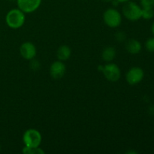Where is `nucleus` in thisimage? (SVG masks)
<instances>
[{"mask_svg":"<svg viewBox=\"0 0 154 154\" xmlns=\"http://www.w3.org/2000/svg\"><path fill=\"white\" fill-rule=\"evenodd\" d=\"M144 75V71L141 68L133 67L128 71L126 75V79L128 84L130 85H135L142 81Z\"/></svg>","mask_w":154,"mask_h":154,"instance_id":"nucleus-7","label":"nucleus"},{"mask_svg":"<svg viewBox=\"0 0 154 154\" xmlns=\"http://www.w3.org/2000/svg\"><path fill=\"white\" fill-rule=\"evenodd\" d=\"M142 8H153L154 0H141Z\"/></svg>","mask_w":154,"mask_h":154,"instance_id":"nucleus-14","label":"nucleus"},{"mask_svg":"<svg viewBox=\"0 0 154 154\" xmlns=\"http://www.w3.org/2000/svg\"><path fill=\"white\" fill-rule=\"evenodd\" d=\"M25 13L19 8L11 9L8 12L5 17L7 25L10 28L16 29L20 28L25 23Z\"/></svg>","mask_w":154,"mask_h":154,"instance_id":"nucleus-1","label":"nucleus"},{"mask_svg":"<svg viewBox=\"0 0 154 154\" xmlns=\"http://www.w3.org/2000/svg\"><path fill=\"white\" fill-rule=\"evenodd\" d=\"M72 54L70 48L67 45H62L58 48L57 52V57L60 61H66L69 60Z\"/></svg>","mask_w":154,"mask_h":154,"instance_id":"nucleus-11","label":"nucleus"},{"mask_svg":"<svg viewBox=\"0 0 154 154\" xmlns=\"http://www.w3.org/2000/svg\"><path fill=\"white\" fill-rule=\"evenodd\" d=\"M9 1H11V2H14V1H17V0H9Z\"/></svg>","mask_w":154,"mask_h":154,"instance_id":"nucleus-20","label":"nucleus"},{"mask_svg":"<svg viewBox=\"0 0 154 154\" xmlns=\"http://www.w3.org/2000/svg\"><path fill=\"white\" fill-rule=\"evenodd\" d=\"M66 67L63 61H56L52 63L50 68V74L51 76L54 79H60L64 76L66 73Z\"/></svg>","mask_w":154,"mask_h":154,"instance_id":"nucleus-9","label":"nucleus"},{"mask_svg":"<svg viewBox=\"0 0 154 154\" xmlns=\"http://www.w3.org/2000/svg\"><path fill=\"white\" fill-rule=\"evenodd\" d=\"M126 49L129 54H137L141 51V44L136 39H129L126 43Z\"/></svg>","mask_w":154,"mask_h":154,"instance_id":"nucleus-10","label":"nucleus"},{"mask_svg":"<svg viewBox=\"0 0 154 154\" xmlns=\"http://www.w3.org/2000/svg\"><path fill=\"white\" fill-rule=\"evenodd\" d=\"M103 1H105V2H111L112 0H103Z\"/></svg>","mask_w":154,"mask_h":154,"instance_id":"nucleus-19","label":"nucleus"},{"mask_svg":"<svg viewBox=\"0 0 154 154\" xmlns=\"http://www.w3.org/2000/svg\"><path fill=\"white\" fill-rule=\"evenodd\" d=\"M20 53L23 58L27 60H32L35 57L37 51L35 45L31 42H25L22 44L20 48Z\"/></svg>","mask_w":154,"mask_h":154,"instance_id":"nucleus-8","label":"nucleus"},{"mask_svg":"<svg viewBox=\"0 0 154 154\" xmlns=\"http://www.w3.org/2000/svg\"><path fill=\"white\" fill-rule=\"evenodd\" d=\"M154 16V11L153 8H142V16L145 20L152 19Z\"/></svg>","mask_w":154,"mask_h":154,"instance_id":"nucleus-13","label":"nucleus"},{"mask_svg":"<svg viewBox=\"0 0 154 154\" xmlns=\"http://www.w3.org/2000/svg\"><path fill=\"white\" fill-rule=\"evenodd\" d=\"M116 1L118 2L119 3H126L127 2L131 1V0H116Z\"/></svg>","mask_w":154,"mask_h":154,"instance_id":"nucleus-17","label":"nucleus"},{"mask_svg":"<svg viewBox=\"0 0 154 154\" xmlns=\"http://www.w3.org/2000/svg\"><path fill=\"white\" fill-rule=\"evenodd\" d=\"M0 150H1V146H0Z\"/></svg>","mask_w":154,"mask_h":154,"instance_id":"nucleus-21","label":"nucleus"},{"mask_svg":"<svg viewBox=\"0 0 154 154\" xmlns=\"http://www.w3.org/2000/svg\"><path fill=\"white\" fill-rule=\"evenodd\" d=\"M118 37H117V40L118 41H123V39L125 38V35H123V33H121V32H118L117 35Z\"/></svg>","mask_w":154,"mask_h":154,"instance_id":"nucleus-16","label":"nucleus"},{"mask_svg":"<svg viewBox=\"0 0 154 154\" xmlns=\"http://www.w3.org/2000/svg\"><path fill=\"white\" fill-rule=\"evenodd\" d=\"M42 137L40 132L35 129H29L23 135V141L26 147L37 148L42 143Z\"/></svg>","mask_w":154,"mask_h":154,"instance_id":"nucleus-2","label":"nucleus"},{"mask_svg":"<svg viewBox=\"0 0 154 154\" xmlns=\"http://www.w3.org/2000/svg\"><path fill=\"white\" fill-rule=\"evenodd\" d=\"M123 14L129 20H138L142 16V8L134 2L129 1L125 3L123 7Z\"/></svg>","mask_w":154,"mask_h":154,"instance_id":"nucleus-3","label":"nucleus"},{"mask_svg":"<svg viewBox=\"0 0 154 154\" xmlns=\"http://www.w3.org/2000/svg\"><path fill=\"white\" fill-rule=\"evenodd\" d=\"M101 70L107 80L111 82H116L120 78L121 72L118 66L114 63H109L101 66Z\"/></svg>","mask_w":154,"mask_h":154,"instance_id":"nucleus-5","label":"nucleus"},{"mask_svg":"<svg viewBox=\"0 0 154 154\" xmlns=\"http://www.w3.org/2000/svg\"><path fill=\"white\" fill-rule=\"evenodd\" d=\"M151 31H152V33L154 35V23H153V25H152L151 26Z\"/></svg>","mask_w":154,"mask_h":154,"instance_id":"nucleus-18","label":"nucleus"},{"mask_svg":"<svg viewBox=\"0 0 154 154\" xmlns=\"http://www.w3.org/2000/svg\"><path fill=\"white\" fill-rule=\"evenodd\" d=\"M145 48L150 52H154V38H150L145 42Z\"/></svg>","mask_w":154,"mask_h":154,"instance_id":"nucleus-15","label":"nucleus"},{"mask_svg":"<svg viewBox=\"0 0 154 154\" xmlns=\"http://www.w3.org/2000/svg\"><path fill=\"white\" fill-rule=\"evenodd\" d=\"M42 0H17L18 8L24 13H32L35 11L42 4Z\"/></svg>","mask_w":154,"mask_h":154,"instance_id":"nucleus-6","label":"nucleus"},{"mask_svg":"<svg viewBox=\"0 0 154 154\" xmlns=\"http://www.w3.org/2000/svg\"><path fill=\"white\" fill-rule=\"evenodd\" d=\"M116 57V50L113 47H107L102 53V57L104 61L111 62Z\"/></svg>","mask_w":154,"mask_h":154,"instance_id":"nucleus-12","label":"nucleus"},{"mask_svg":"<svg viewBox=\"0 0 154 154\" xmlns=\"http://www.w3.org/2000/svg\"><path fill=\"white\" fill-rule=\"evenodd\" d=\"M105 23L111 28L118 27L122 23L121 14L115 8H108L103 14Z\"/></svg>","mask_w":154,"mask_h":154,"instance_id":"nucleus-4","label":"nucleus"}]
</instances>
